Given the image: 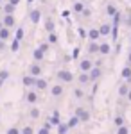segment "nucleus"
<instances>
[{
	"label": "nucleus",
	"mask_w": 131,
	"mask_h": 134,
	"mask_svg": "<svg viewBox=\"0 0 131 134\" xmlns=\"http://www.w3.org/2000/svg\"><path fill=\"white\" fill-rule=\"evenodd\" d=\"M56 77H58L59 82H72L74 81V73L70 70H67V68H61L59 72L56 73Z\"/></svg>",
	"instance_id": "f257e3e1"
},
{
	"label": "nucleus",
	"mask_w": 131,
	"mask_h": 134,
	"mask_svg": "<svg viewBox=\"0 0 131 134\" xmlns=\"http://www.w3.org/2000/svg\"><path fill=\"white\" fill-rule=\"evenodd\" d=\"M81 14H83V16H84V18H88V16H90L92 13H90V9H88V7H84V11H83V13H81Z\"/></svg>",
	"instance_id": "a19ab883"
},
{
	"label": "nucleus",
	"mask_w": 131,
	"mask_h": 134,
	"mask_svg": "<svg viewBox=\"0 0 131 134\" xmlns=\"http://www.w3.org/2000/svg\"><path fill=\"white\" fill-rule=\"evenodd\" d=\"M128 64H131V50H129V55H128Z\"/></svg>",
	"instance_id": "c03bdc74"
},
{
	"label": "nucleus",
	"mask_w": 131,
	"mask_h": 134,
	"mask_svg": "<svg viewBox=\"0 0 131 134\" xmlns=\"http://www.w3.org/2000/svg\"><path fill=\"white\" fill-rule=\"evenodd\" d=\"M79 36H81V38H88V31H84V29H79Z\"/></svg>",
	"instance_id": "ea45409f"
},
{
	"label": "nucleus",
	"mask_w": 131,
	"mask_h": 134,
	"mask_svg": "<svg viewBox=\"0 0 131 134\" xmlns=\"http://www.w3.org/2000/svg\"><path fill=\"white\" fill-rule=\"evenodd\" d=\"M36 134H51V131H49V129H47V127H43V125H41L40 129H38V131H36Z\"/></svg>",
	"instance_id": "4c0bfd02"
},
{
	"label": "nucleus",
	"mask_w": 131,
	"mask_h": 134,
	"mask_svg": "<svg viewBox=\"0 0 131 134\" xmlns=\"http://www.w3.org/2000/svg\"><path fill=\"white\" fill-rule=\"evenodd\" d=\"M29 20L36 25V23H40V20H41V11L40 9H32L29 13Z\"/></svg>",
	"instance_id": "9b49d317"
},
{
	"label": "nucleus",
	"mask_w": 131,
	"mask_h": 134,
	"mask_svg": "<svg viewBox=\"0 0 131 134\" xmlns=\"http://www.w3.org/2000/svg\"><path fill=\"white\" fill-rule=\"evenodd\" d=\"M6 134H22V131H20V127H18V125H11L9 129L6 131Z\"/></svg>",
	"instance_id": "473e14b6"
},
{
	"label": "nucleus",
	"mask_w": 131,
	"mask_h": 134,
	"mask_svg": "<svg viewBox=\"0 0 131 134\" xmlns=\"http://www.w3.org/2000/svg\"><path fill=\"white\" fill-rule=\"evenodd\" d=\"M23 34H25V31H23V27H18L16 29V34H14V40H23Z\"/></svg>",
	"instance_id": "72a5a7b5"
},
{
	"label": "nucleus",
	"mask_w": 131,
	"mask_h": 134,
	"mask_svg": "<svg viewBox=\"0 0 131 134\" xmlns=\"http://www.w3.org/2000/svg\"><path fill=\"white\" fill-rule=\"evenodd\" d=\"M45 29H47V32H54L56 31V23H54L52 18H47V20H45Z\"/></svg>",
	"instance_id": "5701e85b"
},
{
	"label": "nucleus",
	"mask_w": 131,
	"mask_h": 134,
	"mask_svg": "<svg viewBox=\"0 0 131 134\" xmlns=\"http://www.w3.org/2000/svg\"><path fill=\"white\" fill-rule=\"evenodd\" d=\"M99 38H102L101 32H99V27H93V29L88 31V40L90 41H99Z\"/></svg>",
	"instance_id": "ddd939ff"
},
{
	"label": "nucleus",
	"mask_w": 131,
	"mask_h": 134,
	"mask_svg": "<svg viewBox=\"0 0 131 134\" xmlns=\"http://www.w3.org/2000/svg\"><path fill=\"white\" fill-rule=\"evenodd\" d=\"M27 2H32V0H27Z\"/></svg>",
	"instance_id": "49530a36"
},
{
	"label": "nucleus",
	"mask_w": 131,
	"mask_h": 134,
	"mask_svg": "<svg viewBox=\"0 0 131 134\" xmlns=\"http://www.w3.org/2000/svg\"><path fill=\"white\" fill-rule=\"evenodd\" d=\"M74 114H77V118L81 120V124H86V122H90V118H92L90 111H88L86 107H83V105H79V107L75 109V113H74Z\"/></svg>",
	"instance_id": "f03ea898"
},
{
	"label": "nucleus",
	"mask_w": 131,
	"mask_h": 134,
	"mask_svg": "<svg viewBox=\"0 0 131 134\" xmlns=\"http://www.w3.org/2000/svg\"><path fill=\"white\" fill-rule=\"evenodd\" d=\"M9 38H11V29L4 25V27L0 29V40H2V41H7Z\"/></svg>",
	"instance_id": "6ab92c4d"
},
{
	"label": "nucleus",
	"mask_w": 131,
	"mask_h": 134,
	"mask_svg": "<svg viewBox=\"0 0 131 134\" xmlns=\"http://www.w3.org/2000/svg\"><path fill=\"white\" fill-rule=\"evenodd\" d=\"M92 68H93V63H92L90 57H83L79 61V70L81 72H90Z\"/></svg>",
	"instance_id": "423d86ee"
},
{
	"label": "nucleus",
	"mask_w": 131,
	"mask_h": 134,
	"mask_svg": "<svg viewBox=\"0 0 131 134\" xmlns=\"http://www.w3.org/2000/svg\"><path fill=\"white\" fill-rule=\"evenodd\" d=\"M38 98H40V95H38V90H27L25 91V97H23V100L27 104H31V105H34V104L38 102Z\"/></svg>",
	"instance_id": "7ed1b4c3"
},
{
	"label": "nucleus",
	"mask_w": 131,
	"mask_h": 134,
	"mask_svg": "<svg viewBox=\"0 0 131 134\" xmlns=\"http://www.w3.org/2000/svg\"><path fill=\"white\" fill-rule=\"evenodd\" d=\"M0 43H2V40H0Z\"/></svg>",
	"instance_id": "8fccbe9b"
},
{
	"label": "nucleus",
	"mask_w": 131,
	"mask_h": 134,
	"mask_svg": "<svg viewBox=\"0 0 131 134\" xmlns=\"http://www.w3.org/2000/svg\"><path fill=\"white\" fill-rule=\"evenodd\" d=\"M36 79H38V77H34V75L27 73V75H23V79H22V84L25 86V90H27V88H34V84H36Z\"/></svg>",
	"instance_id": "0eeeda50"
},
{
	"label": "nucleus",
	"mask_w": 131,
	"mask_h": 134,
	"mask_svg": "<svg viewBox=\"0 0 131 134\" xmlns=\"http://www.w3.org/2000/svg\"><path fill=\"white\" fill-rule=\"evenodd\" d=\"M90 79H92V82H95V81H99L101 79V75H102V70H101V63H97V64H93V68H92L90 72Z\"/></svg>",
	"instance_id": "20e7f679"
},
{
	"label": "nucleus",
	"mask_w": 131,
	"mask_h": 134,
	"mask_svg": "<svg viewBox=\"0 0 131 134\" xmlns=\"http://www.w3.org/2000/svg\"><path fill=\"white\" fill-rule=\"evenodd\" d=\"M27 73H31V75H34V77H41V73H43V66H41L40 63H32L29 66V72Z\"/></svg>",
	"instance_id": "39448f33"
},
{
	"label": "nucleus",
	"mask_w": 131,
	"mask_h": 134,
	"mask_svg": "<svg viewBox=\"0 0 131 134\" xmlns=\"http://www.w3.org/2000/svg\"><path fill=\"white\" fill-rule=\"evenodd\" d=\"M128 91H129V82L120 84V88H119V97H128Z\"/></svg>",
	"instance_id": "4be33fe9"
},
{
	"label": "nucleus",
	"mask_w": 131,
	"mask_h": 134,
	"mask_svg": "<svg viewBox=\"0 0 131 134\" xmlns=\"http://www.w3.org/2000/svg\"><path fill=\"white\" fill-rule=\"evenodd\" d=\"M111 52L110 43H99V55H108Z\"/></svg>",
	"instance_id": "a211bd4d"
},
{
	"label": "nucleus",
	"mask_w": 131,
	"mask_h": 134,
	"mask_svg": "<svg viewBox=\"0 0 131 134\" xmlns=\"http://www.w3.org/2000/svg\"><path fill=\"white\" fill-rule=\"evenodd\" d=\"M7 79H9V72L7 70H0V86L6 82Z\"/></svg>",
	"instance_id": "2f4dec72"
},
{
	"label": "nucleus",
	"mask_w": 131,
	"mask_h": 134,
	"mask_svg": "<svg viewBox=\"0 0 131 134\" xmlns=\"http://www.w3.org/2000/svg\"><path fill=\"white\" fill-rule=\"evenodd\" d=\"M47 41L51 43V45H56V43H58V34H56V31H54V32H49V38H47Z\"/></svg>",
	"instance_id": "7c9ffc66"
},
{
	"label": "nucleus",
	"mask_w": 131,
	"mask_h": 134,
	"mask_svg": "<svg viewBox=\"0 0 131 134\" xmlns=\"http://www.w3.org/2000/svg\"><path fill=\"white\" fill-rule=\"evenodd\" d=\"M67 124H68V127H70V129H75V127L81 124V120L77 118V114H72L70 118H68V122H67Z\"/></svg>",
	"instance_id": "aec40b11"
},
{
	"label": "nucleus",
	"mask_w": 131,
	"mask_h": 134,
	"mask_svg": "<svg viewBox=\"0 0 131 134\" xmlns=\"http://www.w3.org/2000/svg\"><path fill=\"white\" fill-rule=\"evenodd\" d=\"M120 77L124 79V81H126V82H129V84H131V64H126V66L122 68Z\"/></svg>",
	"instance_id": "f8f14e48"
},
{
	"label": "nucleus",
	"mask_w": 131,
	"mask_h": 134,
	"mask_svg": "<svg viewBox=\"0 0 131 134\" xmlns=\"http://www.w3.org/2000/svg\"><path fill=\"white\" fill-rule=\"evenodd\" d=\"M74 95H75V98H83V97H84V93H83V90H81V88H77V90L74 91Z\"/></svg>",
	"instance_id": "58836bf2"
},
{
	"label": "nucleus",
	"mask_w": 131,
	"mask_h": 134,
	"mask_svg": "<svg viewBox=\"0 0 131 134\" xmlns=\"http://www.w3.org/2000/svg\"><path fill=\"white\" fill-rule=\"evenodd\" d=\"M40 48H41L43 52H45V54H47V52H49V48H51V43H49V41L41 43V45H40Z\"/></svg>",
	"instance_id": "e433bc0d"
},
{
	"label": "nucleus",
	"mask_w": 131,
	"mask_h": 134,
	"mask_svg": "<svg viewBox=\"0 0 131 134\" xmlns=\"http://www.w3.org/2000/svg\"><path fill=\"white\" fill-rule=\"evenodd\" d=\"M77 82H79L81 86H88V84L92 82L90 73H88V72H81L79 75H77Z\"/></svg>",
	"instance_id": "6e6552de"
},
{
	"label": "nucleus",
	"mask_w": 131,
	"mask_h": 134,
	"mask_svg": "<svg viewBox=\"0 0 131 134\" xmlns=\"http://www.w3.org/2000/svg\"><path fill=\"white\" fill-rule=\"evenodd\" d=\"M0 4H2V0H0Z\"/></svg>",
	"instance_id": "09e8293b"
},
{
	"label": "nucleus",
	"mask_w": 131,
	"mask_h": 134,
	"mask_svg": "<svg viewBox=\"0 0 131 134\" xmlns=\"http://www.w3.org/2000/svg\"><path fill=\"white\" fill-rule=\"evenodd\" d=\"M111 31H113V25H110V23H102L101 27H99L101 36H111Z\"/></svg>",
	"instance_id": "4468645a"
},
{
	"label": "nucleus",
	"mask_w": 131,
	"mask_h": 134,
	"mask_svg": "<svg viewBox=\"0 0 131 134\" xmlns=\"http://www.w3.org/2000/svg\"><path fill=\"white\" fill-rule=\"evenodd\" d=\"M56 131H58V134H68L70 127H68V124H63V122H61V124L56 127Z\"/></svg>",
	"instance_id": "b1692460"
},
{
	"label": "nucleus",
	"mask_w": 131,
	"mask_h": 134,
	"mask_svg": "<svg viewBox=\"0 0 131 134\" xmlns=\"http://www.w3.org/2000/svg\"><path fill=\"white\" fill-rule=\"evenodd\" d=\"M74 11H75V13H83V11H84V4H83V2H75V4H74Z\"/></svg>",
	"instance_id": "c9c22d12"
},
{
	"label": "nucleus",
	"mask_w": 131,
	"mask_h": 134,
	"mask_svg": "<svg viewBox=\"0 0 131 134\" xmlns=\"http://www.w3.org/2000/svg\"><path fill=\"white\" fill-rule=\"evenodd\" d=\"M106 13H108V16H111V18H113L119 11H117V7H115L113 4H108V5H106Z\"/></svg>",
	"instance_id": "cd10ccee"
},
{
	"label": "nucleus",
	"mask_w": 131,
	"mask_h": 134,
	"mask_svg": "<svg viewBox=\"0 0 131 134\" xmlns=\"http://www.w3.org/2000/svg\"><path fill=\"white\" fill-rule=\"evenodd\" d=\"M126 98H128V102H131V88H129V91H128V97Z\"/></svg>",
	"instance_id": "37998d69"
},
{
	"label": "nucleus",
	"mask_w": 131,
	"mask_h": 134,
	"mask_svg": "<svg viewBox=\"0 0 131 134\" xmlns=\"http://www.w3.org/2000/svg\"><path fill=\"white\" fill-rule=\"evenodd\" d=\"M11 4H13V5H18V4H20V0H9Z\"/></svg>",
	"instance_id": "79ce46f5"
},
{
	"label": "nucleus",
	"mask_w": 131,
	"mask_h": 134,
	"mask_svg": "<svg viewBox=\"0 0 131 134\" xmlns=\"http://www.w3.org/2000/svg\"><path fill=\"white\" fill-rule=\"evenodd\" d=\"M88 52H90V54H99V41H90Z\"/></svg>",
	"instance_id": "393cba45"
},
{
	"label": "nucleus",
	"mask_w": 131,
	"mask_h": 134,
	"mask_svg": "<svg viewBox=\"0 0 131 134\" xmlns=\"http://www.w3.org/2000/svg\"><path fill=\"white\" fill-rule=\"evenodd\" d=\"M49 122H51L54 127H58V125L61 124V116H59V111H52L51 118H49Z\"/></svg>",
	"instance_id": "dca6fc26"
},
{
	"label": "nucleus",
	"mask_w": 131,
	"mask_h": 134,
	"mask_svg": "<svg viewBox=\"0 0 131 134\" xmlns=\"http://www.w3.org/2000/svg\"><path fill=\"white\" fill-rule=\"evenodd\" d=\"M129 132H131V131H129V125H128V124L117 127V134H129Z\"/></svg>",
	"instance_id": "c756f323"
},
{
	"label": "nucleus",
	"mask_w": 131,
	"mask_h": 134,
	"mask_svg": "<svg viewBox=\"0 0 131 134\" xmlns=\"http://www.w3.org/2000/svg\"><path fill=\"white\" fill-rule=\"evenodd\" d=\"M20 48V40H14L13 38V43H11V52H18Z\"/></svg>",
	"instance_id": "f704fd0d"
},
{
	"label": "nucleus",
	"mask_w": 131,
	"mask_h": 134,
	"mask_svg": "<svg viewBox=\"0 0 131 134\" xmlns=\"http://www.w3.org/2000/svg\"><path fill=\"white\" fill-rule=\"evenodd\" d=\"M20 131H22V134H36V131H34L32 125H23Z\"/></svg>",
	"instance_id": "c85d7f7f"
},
{
	"label": "nucleus",
	"mask_w": 131,
	"mask_h": 134,
	"mask_svg": "<svg viewBox=\"0 0 131 134\" xmlns=\"http://www.w3.org/2000/svg\"><path fill=\"white\" fill-rule=\"evenodd\" d=\"M43 57H45V52L41 50L40 47L34 48V52H32V59H34L36 63H41V61H43Z\"/></svg>",
	"instance_id": "2eb2a0df"
},
{
	"label": "nucleus",
	"mask_w": 131,
	"mask_h": 134,
	"mask_svg": "<svg viewBox=\"0 0 131 134\" xmlns=\"http://www.w3.org/2000/svg\"><path fill=\"white\" fill-rule=\"evenodd\" d=\"M49 88V82L43 79V77H38L36 79V84H34V90H38V91H45Z\"/></svg>",
	"instance_id": "1a4fd4ad"
},
{
	"label": "nucleus",
	"mask_w": 131,
	"mask_h": 134,
	"mask_svg": "<svg viewBox=\"0 0 131 134\" xmlns=\"http://www.w3.org/2000/svg\"><path fill=\"white\" fill-rule=\"evenodd\" d=\"M129 40H131V34H129Z\"/></svg>",
	"instance_id": "de8ad7c7"
},
{
	"label": "nucleus",
	"mask_w": 131,
	"mask_h": 134,
	"mask_svg": "<svg viewBox=\"0 0 131 134\" xmlns=\"http://www.w3.org/2000/svg\"><path fill=\"white\" fill-rule=\"evenodd\" d=\"M51 95L56 97V98H59L61 95H63V86H61V84H54L51 88Z\"/></svg>",
	"instance_id": "f3484780"
},
{
	"label": "nucleus",
	"mask_w": 131,
	"mask_h": 134,
	"mask_svg": "<svg viewBox=\"0 0 131 134\" xmlns=\"http://www.w3.org/2000/svg\"><path fill=\"white\" fill-rule=\"evenodd\" d=\"M2 21H4V25H6V27H9V29H13V27L16 25V20H14V14H4V18H2Z\"/></svg>",
	"instance_id": "9d476101"
},
{
	"label": "nucleus",
	"mask_w": 131,
	"mask_h": 134,
	"mask_svg": "<svg viewBox=\"0 0 131 134\" xmlns=\"http://www.w3.org/2000/svg\"><path fill=\"white\" fill-rule=\"evenodd\" d=\"M14 9H16V5H13L11 2H7V4L4 5V13H6V14H14Z\"/></svg>",
	"instance_id": "bb28decb"
},
{
	"label": "nucleus",
	"mask_w": 131,
	"mask_h": 134,
	"mask_svg": "<svg viewBox=\"0 0 131 134\" xmlns=\"http://www.w3.org/2000/svg\"><path fill=\"white\" fill-rule=\"evenodd\" d=\"M128 25H131V14L128 16Z\"/></svg>",
	"instance_id": "a18cd8bd"
},
{
	"label": "nucleus",
	"mask_w": 131,
	"mask_h": 134,
	"mask_svg": "<svg viewBox=\"0 0 131 134\" xmlns=\"http://www.w3.org/2000/svg\"><path fill=\"white\" fill-rule=\"evenodd\" d=\"M41 116V111L38 109V107H31V111H29V118L31 120H38Z\"/></svg>",
	"instance_id": "412c9836"
},
{
	"label": "nucleus",
	"mask_w": 131,
	"mask_h": 134,
	"mask_svg": "<svg viewBox=\"0 0 131 134\" xmlns=\"http://www.w3.org/2000/svg\"><path fill=\"white\" fill-rule=\"evenodd\" d=\"M124 124H126V120H124L122 114H117V116L113 118V125H115V127H120V125H124Z\"/></svg>",
	"instance_id": "a878e982"
}]
</instances>
